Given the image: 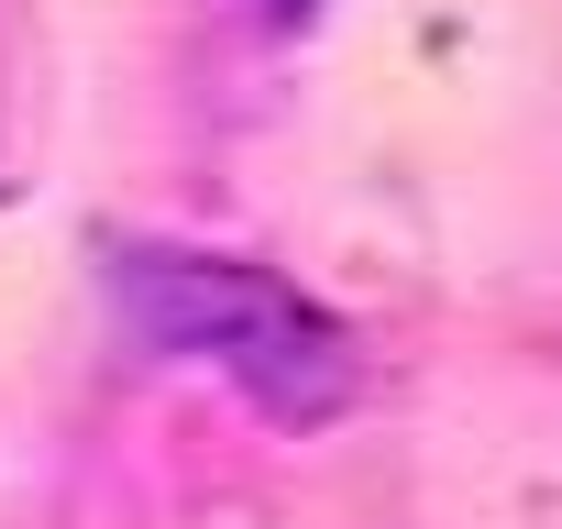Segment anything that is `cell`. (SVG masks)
<instances>
[{
	"mask_svg": "<svg viewBox=\"0 0 562 529\" xmlns=\"http://www.w3.org/2000/svg\"><path fill=\"white\" fill-rule=\"evenodd\" d=\"M276 12H310V0H276Z\"/></svg>",
	"mask_w": 562,
	"mask_h": 529,
	"instance_id": "7a4b0ae2",
	"label": "cell"
},
{
	"mask_svg": "<svg viewBox=\"0 0 562 529\" xmlns=\"http://www.w3.org/2000/svg\"><path fill=\"white\" fill-rule=\"evenodd\" d=\"M122 288H133V320H144L155 353H188V364L232 375L265 419H331L353 397V342L299 288H276L265 264H232V254H133Z\"/></svg>",
	"mask_w": 562,
	"mask_h": 529,
	"instance_id": "6da1fadb",
	"label": "cell"
}]
</instances>
